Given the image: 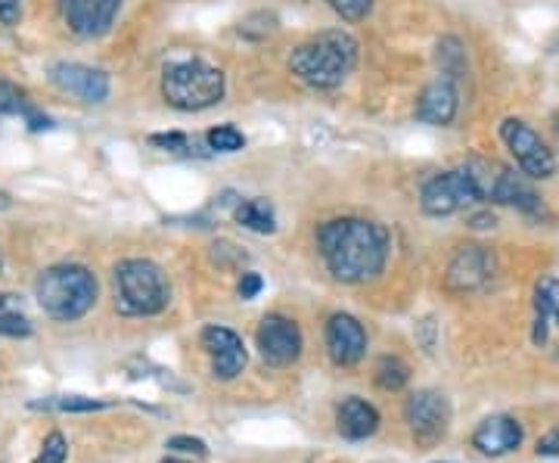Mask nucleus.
I'll return each instance as SVG.
<instances>
[{
	"label": "nucleus",
	"instance_id": "0eeeda50",
	"mask_svg": "<svg viewBox=\"0 0 559 463\" xmlns=\"http://www.w3.org/2000/svg\"><path fill=\"white\" fill-rule=\"evenodd\" d=\"M500 138L510 146L513 159H516V165H520L528 178L544 181V178H550V175L557 171V156H554V150L540 141V134L535 128H528L522 119L503 121V124H500Z\"/></svg>",
	"mask_w": 559,
	"mask_h": 463
},
{
	"label": "nucleus",
	"instance_id": "ddd939ff",
	"mask_svg": "<svg viewBox=\"0 0 559 463\" xmlns=\"http://www.w3.org/2000/svg\"><path fill=\"white\" fill-rule=\"evenodd\" d=\"M491 274H495L491 252L485 246H463L448 264L444 283L454 293H473V289H479V286L491 281Z\"/></svg>",
	"mask_w": 559,
	"mask_h": 463
},
{
	"label": "nucleus",
	"instance_id": "6e6552de",
	"mask_svg": "<svg viewBox=\"0 0 559 463\" xmlns=\"http://www.w3.org/2000/svg\"><path fill=\"white\" fill-rule=\"evenodd\" d=\"M404 417L417 442L432 444L444 439L451 426V404L436 389H419L417 395H411L404 404Z\"/></svg>",
	"mask_w": 559,
	"mask_h": 463
},
{
	"label": "nucleus",
	"instance_id": "6ab92c4d",
	"mask_svg": "<svg viewBox=\"0 0 559 463\" xmlns=\"http://www.w3.org/2000/svg\"><path fill=\"white\" fill-rule=\"evenodd\" d=\"M234 218L246 230H255V234H274L277 230V218H274V209L267 200H242L234 209Z\"/></svg>",
	"mask_w": 559,
	"mask_h": 463
},
{
	"label": "nucleus",
	"instance_id": "7ed1b4c3",
	"mask_svg": "<svg viewBox=\"0 0 559 463\" xmlns=\"http://www.w3.org/2000/svg\"><path fill=\"white\" fill-rule=\"evenodd\" d=\"M35 296L53 321H79L97 302V277L84 264H57L40 274Z\"/></svg>",
	"mask_w": 559,
	"mask_h": 463
},
{
	"label": "nucleus",
	"instance_id": "b1692460",
	"mask_svg": "<svg viewBox=\"0 0 559 463\" xmlns=\"http://www.w3.org/2000/svg\"><path fill=\"white\" fill-rule=\"evenodd\" d=\"M35 106L28 103L25 91L10 84V81H0V116H28Z\"/></svg>",
	"mask_w": 559,
	"mask_h": 463
},
{
	"label": "nucleus",
	"instance_id": "5701e85b",
	"mask_svg": "<svg viewBox=\"0 0 559 463\" xmlns=\"http://www.w3.org/2000/svg\"><path fill=\"white\" fill-rule=\"evenodd\" d=\"M205 143L215 153H237V150L246 146V138H242L240 128H234V124H218V128H212L205 134Z\"/></svg>",
	"mask_w": 559,
	"mask_h": 463
},
{
	"label": "nucleus",
	"instance_id": "9d476101",
	"mask_svg": "<svg viewBox=\"0 0 559 463\" xmlns=\"http://www.w3.org/2000/svg\"><path fill=\"white\" fill-rule=\"evenodd\" d=\"M121 0H60L62 22L79 38H100L119 16Z\"/></svg>",
	"mask_w": 559,
	"mask_h": 463
},
{
	"label": "nucleus",
	"instance_id": "4be33fe9",
	"mask_svg": "<svg viewBox=\"0 0 559 463\" xmlns=\"http://www.w3.org/2000/svg\"><path fill=\"white\" fill-rule=\"evenodd\" d=\"M407 380H411V370H407V364L401 361V358H380V364H377V385L380 389L399 392V389H404Z\"/></svg>",
	"mask_w": 559,
	"mask_h": 463
},
{
	"label": "nucleus",
	"instance_id": "c85d7f7f",
	"mask_svg": "<svg viewBox=\"0 0 559 463\" xmlns=\"http://www.w3.org/2000/svg\"><path fill=\"white\" fill-rule=\"evenodd\" d=\"M168 451H178V454H197V458H205V442L202 439H193V436H175L165 444Z\"/></svg>",
	"mask_w": 559,
	"mask_h": 463
},
{
	"label": "nucleus",
	"instance_id": "72a5a7b5",
	"mask_svg": "<svg viewBox=\"0 0 559 463\" xmlns=\"http://www.w3.org/2000/svg\"><path fill=\"white\" fill-rule=\"evenodd\" d=\"M495 215H476V218H473V227H495Z\"/></svg>",
	"mask_w": 559,
	"mask_h": 463
},
{
	"label": "nucleus",
	"instance_id": "7c9ffc66",
	"mask_svg": "<svg viewBox=\"0 0 559 463\" xmlns=\"http://www.w3.org/2000/svg\"><path fill=\"white\" fill-rule=\"evenodd\" d=\"M150 143H156V146H165V150H171V153H180V150H190V141L183 138V134H153Z\"/></svg>",
	"mask_w": 559,
	"mask_h": 463
},
{
	"label": "nucleus",
	"instance_id": "20e7f679",
	"mask_svg": "<svg viewBox=\"0 0 559 463\" xmlns=\"http://www.w3.org/2000/svg\"><path fill=\"white\" fill-rule=\"evenodd\" d=\"M116 308L124 318H153L168 308V281L150 259H124L112 274Z\"/></svg>",
	"mask_w": 559,
	"mask_h": 463
},
{
	"label": "nucleus",
	"instance_id": "f3484780",
	"mask_svg": "<svg viewBox=\"0 0 559 463\" xmlns=\"http://www.w3.org/2000/svg\"><path fill=\"white\" fill-rule=\"evenodd\" d=\"M336 429L342 439L348 442H360L370 439L380 429V414L373 404H367L364 399H345L336 411Z\"/></svg>",
	"mask_w": 559,
	"mask_h": 463
},
{
	"label": "nucleus",
	"instance_id": "c9c22d12",
	"mask_svg": "<svg viewBox=\"0 0 559 463\" xmlns=\"http://www.w3.org/2000/svg\"><path fill=\"white\" fill-rule=\"evenodd\" d=\"M162 463H187V461H178V458H168V461H162Z\"/></svg>",
	"mask_w": 559,
	"mask_h": 463
},
{
	"label": "nucleus",
	"instance_id": "bb28decb",
	"mask_svg": "<svg viewBox=\"0 0 559 463\" xmlns=\"http://www.w3.org/2000/svg\"><path fill=\"white\" fill-rule=\"evenodd\" d=\"M333 13H340L345 22L367 20V13L373 10V0H326Z\"/></svg>",
	"mask_w": 559,
	"mask_h": 463
},
{
	"label": "nucleus",
	"instance_id": "2eb2a0df",
	"mask_svg": "<svg viewBox=\"0 0 559 463\" xmlns=\"http://www.w3.org/2000/svg\"><path fill=\"white\" fill-rule=\"evenodd\" d=\"M522 444V426L513 417H488L473 432V448H479L485 458H503Z\"/></svg>",
	"mask_w": 559,
	"mask_h": 463
},
{
	"label": "nucleus",
	"instance_id": "f8f14e48",
	"mask_svg": "<svg viewBox=\"0 0 559 463\" xmlns=\"http://www.w3.org/2000/svg\"><path fill=\"white\" fill-rule=\"evenodd\" d=\"M202 348L209 352V358H212V370H215V377L218 380H237L242 373V367H246V345L242 340L234 333V330H227V327H218V323H212V327H205L202 330Z\"/></svg>",
	"mask_w": 559,
	"mask_h": 463
},
{
	"label": "nucleus",
	"instance_id": "423d86ee",
	"mask_svg": "<svg viewBox=\"0 0 559 463\" xmlns=\"http://www.w3.org/2000/svg\"><path fill=\"white\" fill-rule=\"evenodd\" d=\"M481 200H485V190H481L479 178L466 168L441 171V175L423 183V193H419L423 212L432 218H444V215H454L463 209H473Z\"/></svg>",
	"mask_w": 559,
	"mask_h": 463
},
{
	"label": "nucleus",
	"instance_id": "a211bd4d",
	"mask_svg": "<svg viewBox=\"0 0 559 463\" xmlns=\"http://www.w3.org/2000/svg\"><path fill=\"white\" fill-rule=\"evenodd\" d=\"M488 197L495 202H500V205H513V209H520V212H528V215H538L540 212L538 193H535L525 181H520V175H513V171H500L498 181H495Z\"/></svg>",
	"mask_w": 559,
	"mask_h": 463
},
{
	"label": "nucleus",
	"instance_id": "e433bc0d",
	"mask_svg": "<svg viewBox=\"0 0 559 463\" xmlns=\"http://www.w3.org/2000/svg\"><path fill=\"white\" fill-rule=\"evenodd\" d=\"M0 271H3V256H0Z\"/></svg>",
	"mask_w": 559,
	"mask_h": 463
},
{
	"label": "nucleus",
	"instance_id": "1a4fd4ad",
	"mask_svg": "<svg viewBox=\"0 0 559 463\" xmlns=\"http://www.w3.org/2000/svg\"><path fill=\"white\" fill-rule=\"evenodd\" d=\"M255 343L264 361L271 367H286L301 355V330L299 323L283 318V314H267L259 323Z\"/></svg>",
	"mask_w": 559,
	"mask_h": 463
},
{
	"label": "nucleus",
	"instance_id": "39448f33",
	"mask_svg": "<svg viewBox=\"0 0 559 463\" xmlns=\"http://www.w3.org/2000/svg\"><path fill=\"white\" fill-rule=\"evenodd\" d=\"M224 72L202 60H180L162 72V97L180 112H200L224 100Z\"/></svg>",
	"mask_w": 559,
	"mask_h": 463
},
{
	"label": "nucleus",
	"instance_id": "f257e3e1",
	"mask_svg": "<svg viewBox=\"0 0 559 463\" xmlns=\"http://www.w3.org/2000/svg\"><path fill=\"white\" fill-rule=\"evenodd\" d=\"M330 274L342 283L377 281L389 259V230L367 218H333L318 230Z\"/></svg>",
	"mask_w": 559,
	"mask_h": 463
},
{
	"label": "nucleus",
	"instance_id": "412c9836",
	"mask_svg": "<svg viewBox=\"0 0 559 463\" xmlns=\"http://www.w3.org/2000/svg\"><path fill=\"white\" fill-rule=\"evenodd\" d=\"M32 407L62 411V414H91V411H103V407H109V402H100V399H84V395H57V399L35 402Z\"/></svg>",
	"mask_w": 559,
	"mask_h": 463
},
{
	"label": "nucleus",
	"instance_id": "aec40b11",
	"mask_svg": "<svg viewBox=\"0 0 559 463\" xmlns=\"http://www.w3.org/2000/svg\"><path fill=\"white\" fill-rule=\"evenodd\" d=\"M0 336H13V340L32 336V321L22 308L20 296L13 293H0Z\"/></svg>",
	"mask_w": 559,
	"mask_h": 463
},
{
	"label": "nucleus",
	"instance_id": "9b49d317",
	"mask_svg": "<svg viewBox=\"0 0 559 463\" xmlns=\"http://www.w3.org/2000/svg\"><path fill=\"white\" fill-rule=\"evenodd\" d=\"M50 81L60 87L62 94L75 97L79 103H106L109 97V75L94 69V66H81V62H57L50 69Z\"/></svg>",
	"mask_w": 559,
	"mask_h": 463
},
{
	"label": "nucleus",
	"instance_id": "a878e982",
	"mask_svg": "<svg viewBox=\"0 0 559 463\" xmlns=\"http://www.w3.org/2000/svg\"><path fill=\"white\" fill-rule=\"evenodd\" d=\"M463 62H466V57H463V44H460L457 38L441 40L439 66L444 69V75H448V79H457L460 72H463Z\"/></svg>",
	"mask_w": 559,
	"mask_h": 463
},
{
	"label": "nucleus",
	"instance_id": "4468645a",
	"mask_svg": "<svg viewBox=\"0 0 559 463\" xmlns=\"http://www.w3.org/2000/svg\"><path fill=\"white\" fill-rule=\"evenodd\" d=\"M323 340H326L330 358L340 367H355L367 352V333L358 318H352V314H333L326 323Z\"/></svg>",
	"mask_w": 559,
	"mask_h": 463
},
{
	"label": "nucleus",
	"instance_id": "393cba45",
	"mask_svg": "<svg viewBox=\"0 0 559 463\" xmlns=\"http://www.w3.org/2000/svg\"><path fill=\"white\" fill-rule=\"evenodd\" d=\"M540 318L554 321L559 327V281L557 277H544L538 283V299H535Z\"/></svg>",
	"mask_w": 559,
	"mask_h": 463
},
{
	"label": "nucleus",
	"instance_id": "dca6fc26",
	"mask_svg": "<svg viewBox=\"0 0 559 463\" xmlns=\"http://www.w3.org/2000/svg\"><path fill=\"white\" fill-rule=\"evenodd\" d=\"M457 87L451 84V79H439L423 87L417 100V119L426 124H451L457 119Z\"/></svg>",
	"mask_w": 559,
	"mask_h": 463
},
{
	"label": "nucleus",
	"instance_id": "f03ea898",
	"mask_svg": "<svg viewBox=\"0 0 559 463\" xmlns=\"http://www.w3.org/2000/svg\"><path fill=\"white\" fill-rule=\"evenodd\" d=\"M358 62V40L348 32H320L318 38L305 40L293 50L289 69L293 75L318 91H333Z\"/></svg>",
	"mask_w": 559,
	"mask_h": 463
},
{
	"label": "nucleus",
	"instance_id": "2f4dec72",
	"mask_svg": "<svg viewBox=\"0 0 559 463\" xmlns=\"http://www.w3.org/2000/svg\"><path fill=\"white\" fill-rule=\"evenodd\" d=\"M22 13V0H0V22L3 25H16Z\"/></svg>",
	"mask_w": 559,
	"mask_h": 463
},
{
	"label": "nucleus",
	"instance_id": "c756f323",
	"mask_svg": "<svg viewBox=\"0 0 559 463\" xmlns=\"http://www.w3.org/2000/svg\"><path fill=\"white\" fill-rule=\"evenodd\" d=\"M261 286H264V281H261L259 274L255 271H246L240 277V286H237L240 289V299H255L261 293Z\"/></svg>",
	"mask_w": 559,
	"mask_h": 463
},
{
	"label": "nucleus",
	"instance_id": "cd10ccee",
	"mask_svg": "<svg viewBox=\"0 0 559 463\" xmlns=\"http://www.w3.org/2000/svg\"><path fill=\"white\" fill-rule=\"evenodd\" d=\"M66 458H69V444L62 439V432H50L44 439V448H40L35 463H66Z\"/></svg>",
	"mask_w": 559,
	"mask_h": 463
},
{
	"label": "nucleus",
	"instance_id": "f704fd0d",
	"mask_svg": "<svg viewBox=\"0 0 559 463\" xmlns=\"http://www.w3.org/2000/svg\"><path fill=\"white\" fill-rule=\"evenodd\" d=\"M7 205H10V197H7V193H0V209H7Z\"/></svg>",
	"mask_w": 559,
	"mask_h": 463
},
{
	"label": "nucleus",
	"instance_id": "473e14b6",
	"mask_svg": "<svg viewBox=\"0 0 559 463\" xmlns=\"http://www.w3.org/2000/svg\"><path fill=\"white\" fill-rule=\"evenodd\" d=\"M540 458H559V429L557 432H547L538 442Z\"/></svg>",
	"mask_w": 559,
	"mask_h": 463
}]
</instances>
